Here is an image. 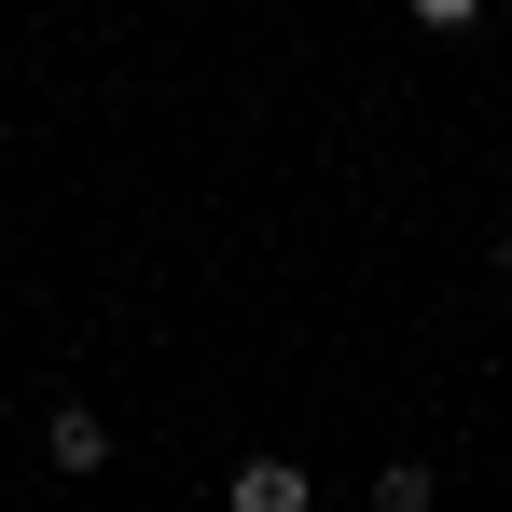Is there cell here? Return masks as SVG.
Wrapping results in <instances>:
<instances>
[{
    "label": "cell",
    "mask_w": 512,
    "mask_h": 512,
    "mask_svg": "<svg viewBox=\"0 0 512 512\" xmlns=\"http://www.w3.org/2000/svg\"><path fill=\"white\" fill-rule=\"evenodd\" d=\"M402 14H416V28H471L485 0H402Z\"/></svg>",
    "instance_id": "obj_3"
},
{
    "label": "cell",
    "mask_w": 512,
    "mask_h": 512,
    "mask_svg": "<svg viewBox=\"0 0 512 512\" xmlns=\"http://www.w3.org/2000/svg\"><path fill=\"white\" fill-rule=\"evenodd\" d=\"M42 457H56V471H97V457H111V416H97V402H56V416H42Z\"/></svg>",
    "instance_id": "obj_1"
},
{
    "label": "cell",
    "mask_w": 512,
    "mask_h": 512,
    "mask_svg": "<svg viewBox=\"0 0 512 512\" xmlns=\"http://www.w3.org/2000/svg\"><path fill=\"white\" fill-rule=\"evenodd\" d=\"M319 485L291 471V457H236V512H305Z\"/></svg>",
    "instance_id": "obj_2"
}]
</instances>
